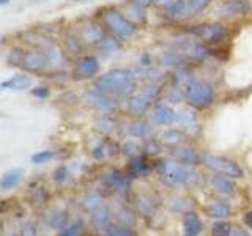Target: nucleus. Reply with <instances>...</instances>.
Instances as JSON below:
<instances>
[{
  "label": "nucleus",
  "instance_id": "obj_20",
  "mask_svg": "<svg viewBox=\"0 0 252 236\" xmlns=\"http://www.w3.org/2000/svg\"><path fill=\"white\" fill-rule=\"evenodd\" d=\"M125 14H126V18H128L129 21H132L136 26H139V24H144L147 21V11H145V8H142V6H137V5H134V3H126L125 5Z\"/></svg>",
  "mask_w": 252,
  "mask_h": 236
},
{
  "label": "nucleus",
  "instance_id": "obj_7",
  "mask_svg": "<svg viewBox=\"0 0 252 236\" xmlns=\"http://www.w3.org/2000/svg\"><path fill=\"white\" fill-rule=\"evenodd\" d=\"M251 10L249 0H220L215 8V16L218 19H236L248 16Z\"/></svg>",
  "mask_w": 252,
  "mask_h": 236
},
{
  "label": "nucleus",
  "instance_id": "obj_32",
  "mask_svg": "<svg viewBox=\"0 0 252 236\" xmlns=\"http://www.w3.org/2000/svg\"><path fill=\"white\" fill-rule=\"evenodd\" d=\"M173 2H175V0H155V5L165 10V8H169Z\"/></svg>",
  "mask_w": 252,
  "mask_h": 236
},
{
  "label": "nucleus",
  "instance_id": "obj_10",
  "mask_svg": "<svg viewBox=\"0 0 252 236\" xmlns=\"http://www.w3.org/2000/svg\"><path fill=\"white\" fill-rule=\"evenodd\" d=\"M77 35L81 38L84 46H98L101 39L104 38V29L101 27V24L96 22H85L81 24L77 29Z\"/></svg>",
  "mask_w": 252,
  "mask_h": 236
},
{
  "label": "nucleus",
  "instance_id": "obj_19",
  "mask_svg": "<svg viewBox=\"0 0 252 236\" xmlns=\"http://www.w3.org/2000/svg\"><path fill=\"white\" fill-rule=\"evenodd\" d=\"M213 0H186V19H192L208 10Z\"/></svg>",
  "mask_w": 252,
  "mask_h": 236
},
{
  "label": "nucleus",
  "instance_id": "obj_13",
  "mask_svg": "<svg viewBox=\"0 0 252 236\" xmlns=\"http://www.w3.org/2000/svg\"><path fill=\"white\" fill-rule=\"evenodd\" d=\"M152 118H153V121L159 124H169V123L177 121V112L173 110L172 106L165 104V102H159V104L155 106L152 112Z\"/></svg>",
  "mask_w": 252,
  "mask_h": 236
},
{
  "label": "nucleus",
  "instance_id": "obj_29",
  "mask_svg": "<svg viewBox=\"0 0 252 236\" xmlns=\"http://www.w3.org/2000/svg\"><path fill=\"white\" fill-rule=\"evenodd\" d=\"M139 65L140 66H152L153 65L152 54H142L140 57H139Z\"/></svg>",
  "mask_w": 252,
  "mask_h": 236
},
{
  "label": "nucleus",
  "instance_id": "obj_3",
  "mask_svg": "<svg viewBox=\"0 0 252 236\" xmlns=\"http://www.w3.org/2000/svg\"><path fill=\"white\" fill-rule=\"evenodd\" d=\"M186 93V102L194 109H208L213 106V102L216 99V91L213 84H210L205 79H194L185 88Z\"/></svg>",
  "mask_w": 252,
  "mask_h": 236
},
{
  "label": "nucleus",
  "instance_id": "obj_17",
  "mask_svg": "<svg viewBox=\"0 0 252 236\" xmlns=\"http://www.w3.org/2000/svg\"><path fill=\"white\" fill-rule=\"evenodd\" d=\"M164 18L167 21L186 19V0H175L169 8H165Z\"/></svg>",
  "mask_w": 252,
  "mask_h": 236
},
{
  "label": "nucleus",
  "instance_id": "obj_28",
  "mask_svg": "<svg viewBox=\"0 0 252 236\" xmlns=\"http://www.w3.org/2000/svg\"><path fill=\"white\" fill-rule=\"evenodd\" d=\"M96 126H98V129H101V131H110L112 129V126H114V123H112V120L110 118H107V117H102L101 120H98L96 121Z\"/></svg>",
  "mask_w": 252,
  "mask_h": 236
},
{
  "label": "nucleus",
  "instance_id": "obj_16",
  "mask_svg": "<svg viewBox=\"0 0 252 236\" xmlns=\"http://www.w3.org/2000/svg\"><path fill=\"white\" fill-rule=\"evenodd\" d=\"M134 74H136V79H142L145 82H161L164 73L159 68L155 66H140L139 69H132Z\"/></svg>",
  "mask_w": 252,
  "mask_h": 236
},
{
  "label": "nucleus",
  "instance_id": "obj_8",
  "mask_svg": "<svg viewBox=\"0 0 252 236\" xmlns=\"http://www.w3.org/2000/svg\"><path fill=\"white\" fill-rule=\"evenodd\" d=\"M85 101L89 102L92 107L101 110V112H114L118 107V101L115 96L94 88V87H92V88L85 91Z\"/></svg>",
  "mask_w": 252,
  "mask_h": 236
},
{
  "label": "nucleus",
  "instance_id": "obj_35",
  "mask_svg": "<svg viewBox=\"0 0 252 236\" xmlns=\"http://www.w3.org/2000/svg\"><path fill=\"white\" fill-rule=\"evenodd\" d=\"M33 2H47V0H33Z\"/></svg>",
  "mask_w": 252,
  "mask_h": 236
},
{
  "label": "nucleus",
  "instance_id": "obj_30",
  "mask_svg": "<svg viewBox=\"0 0 252 236\" xmlns=\"http://www.w3.org/2000/svg\"><path fill=\"white\" fill-rule=\"evenodd\" d=\"M129 3H134V5H137V6H142V8H147L148 6H152L155 5V0H128Z\"/></svg>",
  "mask_w": 252,
  "mask_h": 236
},
{
  "label": "nucleus",
  "instance_id": "obj_23",
  "mask_svg": "<svg viewBox=\"0 0 252 236\" xmlns=\"http://www.w3.org/2000/svg\"><path fill=\"white\" fill-rule=\"evenodd\" d=\"M165 99H167L170 104H180V102L186 101V93H185V88H181V87H170V90L165 94Z\"/></svg>",
  "mask_w": 252,
  "mask_h": 236
},
{
  "label": "nucleus",
  "instance_id": "obj_24",
  "mask_svg": "<svg viewBox=\"0 0 252 236\" xmlns=\"http://www.w3.org/2000/svg\"><path fill=\"white\" fill-rule=\"evenodd\" d=\"M177 121L180 124H185V126H191L197 121V114L191 109H183L177 112Z\"/></svg>",
  "mask_w": 252,
  "mask_h": 236
},
{
  "label": "nucleus",
  "instance_id": "obj_12",
  "mask_svg": "<svg viewBox=\"0 0 252 236\" xmlns=\"http://www.w3.org/2000/svg\"><path fill=\"white\" fill-rule=\"evenodd\" d=\"M191 61L185 54H181L180 51H173V49H169V51H164L158 55V63L162 66H183V65H188V63Z\"/></svg>",
  "mask_w": 252,
  "mask_h": 236
},
{
  "label": "nucleus",
  "instance_id": "obj_14",
  "mask_svg": "<svg viewBox=\"0 0 252 236\" xmlns=\"http://www.w3.org/2000/svg\"><path fill=\"white\" fill-rule=\"evenodd\" d=\"M32 76L29 74H16L10 79H6L2 84H0V88L2 90H11V91H22L26 88H30L32 85Z\"/></svg>",
  "mask_w": 252,
  "mask_h": 236
},
{
  "label": "nucleus",
  "instance_id": "obj_6",
  "mask_svg": "<svg viewBox=\"0 0 252 236\" xmlns=\"http://www.w3.org/2000/svg\"><path fill=\"white\" fill-rule=\"evenodd\" d=\"M99 69H101V63L96 55L85 54L74 60L73 69H71V76H73V79H76V81H87V79L98 77Z\"/></svg>",
  "mask_w": 252,
  "mask_h": 236
},
{
  "label": "nucleus",
  "instance_id": "obj_9",
  "mask_svg": "<svg viewBox=\"0 0 252 236\" xmlns=\"http://www.w3.org/2000/svg\"><path fill=\"white\" fill-rule=\"evenodd\" d=\"M153 102L155 101L152 98H148L144 91L137 88L136 91H132L129 96L126 98V110L134 117H142L144 114L148 112V109L152 107Z\"/></svg>",
  "mask_w": 252,
  "mask_h": 236
},
{
  "label": "nucleus",
  "instance_id": "obj_31",
  "mask_svg": "<svg viewBox=\"0 0 252 236\" xmlns=\"http://www.w3.org/2000/svg\"><path fill=\"white\" fill-rule=\"evenodd\" d=\"M162 137H164L165 140H167V142H177V140L181 137V134L177 132V131H169V132L162 134Z\"/></svg>",
  "mask_w": 252,
  "mask_h": 236
},
{
  "label": "nucleus",
  "instance_id": "obj_26",
  "mask_svg": "<svg viewBox=\"0 0 252 236\" xmlns=\"http://www.w3.org/2000/svg\"><path fill=\"white\" fill-rule=\"evenodd\" d=\"M54 157V153L49 151V149H46V151H39L36 154H33V157H32V161H33L35 164H43L46 161H49Z\"/></svg>",
  "mask_w": 252,
  "mask_h": 236
},
{
  "label": "nucleus",
  "instance_id": "obj_34",
  "mask_svg": "<svg viewBox=\"0 0 252 236\" xmlns=\"http://www.w3.org/2000/svg\"><path fill=\"white\" fill-rule=\"evenodd\" d=\"M71 2H90V0H71Z\"/></svg>",
  "mask_w": 252,
  "mask_h": 236
},
{
  "label": "nucleus",
  "instance_id": "obj_11",
  "mask_svg": "<svg viewBox=\"0 0 252 236\" xmlns=\"http://www.w3.org/2000/svg\"><path fill=\"white\" fill-rule=\"evenodd\" d=\"M49 66V60H47L46 54L39 49H33V51H26V55H24L22 60V68L27 71V73H43V71L47 69Z\"/></svg>",
  "mask_w": 252,
  "mask_h": 236
},
{
  "label": "nucleus",
  "instance_id": "obj_22",
  "mask_svg": "<svg viewBox=\"0 0 252 236\" xmlns=\"http://www.w3.org/2000/svg\"><path fill=\"white\" fill-rule=\"evenodd\" d=\"M24 55H26V49L13 47V49H10V52H8V55H6V63L10 66H22Z\"/></svg>",
  "mask_w": 252,
  "mask_h": 236
},
{
  "label": "nucleus",
  "instance_id": "obj_21",
  "mask_svg": "<svg viewBox=\"0 0 252 236\" xmlns=\"http://www.w3.org/2000/svg\"><path fill=\"white\" fill-rule=\"evenodd\" d=\"M82 41H81V38H79L77 35V31H74V33H66L65 36V47H66V51L71 52V54H79L82 49Z\"/></svg>",
  "mask_w": 252,
  "mask_h": 236
},
{
  "label": "nucleus",
  "instance_id": "obj_25",
  "mask_svg": "<svg viewBox=\"0 0 252 236\" xmlns=\"http://www.w3.org/2000/svg\"><path fill=\"white\" fill-rule=\"evenodd\" d=\"M32 94L38 99H46V98L51 96V88L47 85H38L32 90Z\"/></svg>",
  "mask_w": 252,
  "mask_h": 236
},
{
  "label": "nucleus",
  "instance_id": "obj_33",
  "mask_svg": "<svg viewBox=\"0 0 252 236\" xmlns=\"http://www.w3.org/2000/svg\"><path fill=\"white\" fill-rule=\"evenodd\" d=\"M8 3H10V0H0V5H2V6H5Z\"/></svg>",
  "mask_w": 252,
  "mask_h": 236
},
{
  "label": "nucleus",
  "instance_id": "obj_5",
  "mask_svg": "<svg viewBox=\"0 0 252 236\" xmlns=\"http://www.w3.org/2000/svg\"><path fill=\"white\" fill-rule=\"evenodd\" d=\"M169 49L180 51L181 54H185L191 61H202V60H207V59L215 55L211 47L203 44L202 41H199V39H191V38L175 39V41L170 44Z\"/></svg>",
  "mask_w": 252,
  "mask_h": 236
},
{
  "label": "nucleus",
  "instance_id": "obj_4",
  "mask_svg": "<svg viewBox=\"0 0 252 236\" xmlns=\"http://www.w3.org/2000/svg\"><path fill=\"white\" fill-rule=\"evenodd\" d=\"M188 35L202 43H220L230 35V30L222 22H195L185 27Z\"/></svg>",
  "mask_w": 252,
  "mask_h": 236
},
{
  "label": "nucleus",
  "instance_id": "obj_1",
  "mask_svg": "<svg viewBox=\"0 0 252 236\" xmlns=\"http://www.w3.org/2000/svg\"><path fill=\"white\" fill-rule=\"evenodd\" d=\"M93 87L115 98H128L132 91L137 90V79L129 68H114L93 79Z\"/></svg>",
  "mask_w": 252,
  "mask_h": 236
},
{
  "label": "nucleus",
  "instance_id": "obj_2",
  "mask_svg": "<svg viewBox=\"0 0 252 236\" xmlns=\"http://www.w3.org/2000/svg\"><path fill=\"white\" fill-rule=\"evenodd\" d=\"M101 24L107 31L118 36L123 41L132 39L137 33V26L126 18V14L117 8H106L101 13Z\"/></svg>",
  "mask_w": 252,
  "mask_h": 236
},
{
  "label": "nucleus",
  "instance_id": "obj_27",
  "mask_svg": "<svg viewBox=\"0 0 252 236\" xmlns=\"http://www.w3.org/2000/svg\"><path fill=\"white\" fill-rule=\"evenodd\" d=\"M147 132V124L144 121H136L131 126V134L132 136H144Z\"/></svg>",
  "mask_w": 252,
  "mask_h": 236
},
{
  "label": "nucleus",
  "instance_id": "obj_18",
  "mask_svg": "<svg viewBox=\"0 0 252 236\" xmlns=\"http://www.w3.org/2000/svg\"><path fill=\"white\" fill-rule=\"evenodd\" d=\"M123 47V39H120L115 35H106L98 44V49L101 54H115Z\"/></svg>",
  "mask_w": 252,
  "mask_h": 236
},
{
  "label": "nucleus",
  "instance_id": "obj_15",
  "mask_svg": "<svg viewBox=\"0 0 252 236\" xmlns=\"http://www.w3.org/2000/svg\"><path fill=\"white\" fill-rule=\"evenodd\" d=\"M194 73L192 69L189 68L188 65H183V66H177L173 69V73L170 76V82L173 87H181V88H186V85L194 81Z\"/></svg>",
  "mask_w": 252,
  "mask_h": 236
}]
</instances>
